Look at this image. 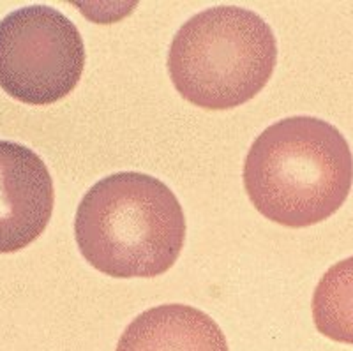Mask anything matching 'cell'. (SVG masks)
<instances>
[{"label":"cell","mask_w":353,"mask_h":351,"mask_svg":"<svg viewBox=\"0 0 353 351\" xmlns=\"http://www.w3.org/2000/svg\"><path fill=\"white\" fill-rule=\"evenodd\" d=\"M242 179L261 216L286 228L313 226L348 198L353 156L336 126L316 117H290L254 140Z\"/></svg>","instance_id":"1"},{"label":"cell","mask_w":353,"mask_h":351,"mask_svg":"<svg viewBox=\"0 0 353 351\" xmlns=\"http://www.w3.org/2000/svg\"><path fill=\"white\" fill-rule=\"evenodd\" d=\"M311 309L321 335L353 344V256L330 267L318 281Z\"/></svg>","instance_id":"7"},{"label":"cell","mask_w":353,"mask_h":351,"mask_svg":"<svg viewBox=\"0 0 353 351\" xmlns=\"http://www.w3.org/2000/svg\"><path fill=\"white\" fill-rule=\"evenodd\" d=\"M53 203L44 161L25 145L0 140V254L30 245L48 226Z\"/></svg>","instance_id":"5"},{"label":"cell","mask_w":353,"mask_h":351,"mask_svg":"<svg viewBox=\"0 0 353 351\" xmlns=\"http://www.w3.org/2000/svg\"><path fill=\"white\" fill-rule=\"evenodd\" d=\"M272 28L256 12L219 6L198 12L175 34L168 71L176 92L219 112L253 99L276 69Z\"/></svg>","instance_id":"3"},{"label":"cell","mask_w":353,"mask_h":351,"mask_svg":"<svg viewBox=\"0 0 353 351\" xmlns=\"http://www.w3.org/2000/svg\"><path fill=\"white\" fill-rule=\"evenodd\" d=\"M85 68L78 27L50 6H27L0 21V87L25 104L44 106L77 88Z\"/></svg>","instance_id":"4"},{"label":"cell","mask_w":353,"mask_h":351,"mask_svg":"<svg viewBox=\"0 0 353 351\" xmlns=\"http://www.w3.org/2000/svg\"><path fill=\"white\" fill-rule=\"evenodd\" d=\"M83 258L117 279L157 277L184 248L185 217L172 189L156 177L113 173L88 189L74 217Z\"/></svg>","instance_id":"2"},{"label":"cell","mask_w":353,"mask_h":351,"mask_svg":"<svg viewBox=\"0 0 353 351\" xmlns=\"http://www.w3.org/2000/svg\"><path fill=\"white\" fill-rule=\"evenodd\" d=\"M117 351H228L219 325L184 303H165L128 325Z\"/></svg>","instance_id":"6"}]
</instances>
